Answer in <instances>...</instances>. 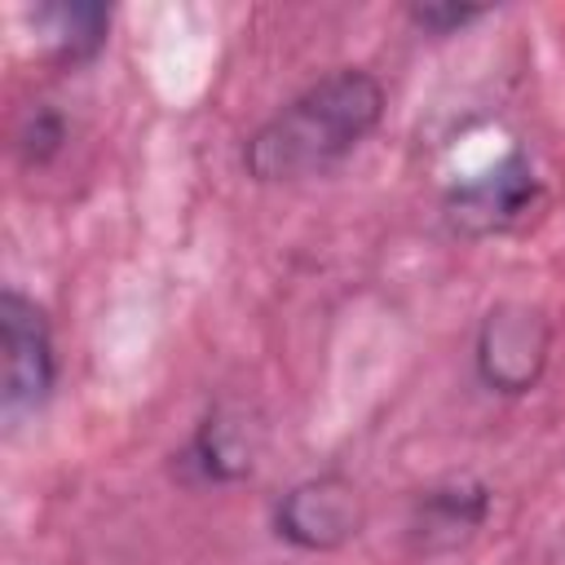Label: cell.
Returning <instances> with one entry per match:
<instances>
[{"mask_svg": "<svg viewBox=\"0 0 565 565\" xmlns=\"http://www.w3.org/2000/svg\"><path fill=\"white\" fill-rule=\"evenodd\" d=\"M384 119V84L362 66H335L287 97L247 141L243 168L260 185H291L340 168Z\"/></svg>", "mask_w": 565, "mask_h": 565, "instance_id": "cell-1", "label": "cell"}, {"mask_svg": "<svg viewBox=\"0 0 565 565\" xmlns=\"http://www.w3.org/2000/svg\"><path fill=\"white\" fill-rule=\"evenodd\" d=\"M547 358H552V322L543 309L503 300L481 318L472 366L490 393H503V397L530 393L543 380Z\"/></svg>", "mask_w": 565, "mask_h": 565, "instance_id": "cell-2", "label": "cell"}, {"mask_svg": "<svg viewBox=\"0 0 565 565\" xmlns=\"http://www.w3.org/2000/svg\"><path fill=\"white\" fill-rule=\"evenodd\" d=\"M0 340H4V388L0 411L9 424H22L26 415L44 411L57 384V353H53V327L49 313L22 296L18 287L0 291Z\"/></svg>", "mask_w": 565, "mask_h": 565, "instance_id": "cell-3", "label": "cell"}, {"mask_svg": "<svg viewBox=\"0 0 565 565\" xmlns=\"http://www.w3.org/2000/svg\"><path fill=\"white\" fill-rule=\"evenodd\" d=\"M366 525L362 490L344 472H318L296 481L274 503V534L300 552H340Z\"/></svg>", "mask_w": 565, "mask_h": 565, "instance_id": "cell-4", "label": "cell"}, {"mask_svg": "<svg viewBox=\"0 0 565 565\" xmlns=\"http://www.w3.org/2000/svg\"><path fill=\"white\" fill-rule=\"evenodd\" d=\"M543 194V181L534 177L525 150H508L490 172L472 177V181H459L446 190L441 199V216L455 234L463 238H486V234H499V230H512Z\"/></svg>", "mask_w": 565, "mask_h": 565, "instance_id": "cell-5", "label": "cell"}, {"mask_svg": "<svg viewBox=\"0 0 565 565\" xmlns=\"http://www.w3.org/2000/svg\"><path fill=\"white\" fill-rule=\"evenodd\" d=\"M490 508H494L490 486H481V481H441V486H428V490L415 494L406 530L424 552H446V547L468 543L490 521Z\"/></svg>", "mask_w": 565, "mask_h": 565, "instance_id": "cell-6", "label": "cell"}, {"mask_svg": "<svg viewBox=\"0 0 565 565\" xmlns=\"http://www.w3.org/2000/svg\"><path fill=\"white\" fill-rule=\"evenodd\" d=\"M35 31L44 35L49 57L57 66H84L110 40V9H102V4H40Z\"/></svg>", "mask_w": 565, "mask_h": 565, "instance_id": "cell-7", "label": "cell"}, {"mask_svg": "<svg viewBox=\"0 0 565 565\" xmlns=\"http://www.w3.org/2000/svg\"><path fill=\"white\" fill-rule=\"evenodd\" d=\"M181 472L190 481H203V486H225V481H238L252 472V446L238 437L234 419H225L221 411H212L194 437L185 441V450L177 455Z\"/></svg>", "mask_w": 565, "mask_h": 565, "instance_id": "cell-8", "label": "cell"}, {"mask_svg": "<svg viewBox=\"0 0 565 565\" xmlns=\"http://www.w3.org/2000/svg\"><path fill=\"white\" fill-rule=\"evenodd\" d=\"M66 141V119L49 106H35L18 132V150L26 154V163H49Z\"/></svg>", "mask_w": 565, "mask_h": 565, "instance_id": "cell-9", "label": "cell"}, {"mask_svg": "<svg viewBox=\"0 0 565 565\" xmlns=\"http://www.w3.org/2000/svg\"><path fill=\"white\" fill-rule=\"evenodd\" d=\"M406 18L424 35H459L463 26L481 22L486 9H477V4H406Z\"/></svg>", "mask_w": 565, "mask_h": 565, "instance_id": "cell-10", "label": "cell"}]
</instances>
